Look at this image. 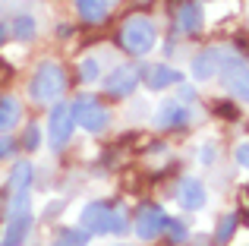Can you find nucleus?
<instances>
[{"label": "nucleus", "mask_w": 249, "mask_h": 246, "mask_svg": "<svg viewBox=\"0 0 249 246\" xmlns=\"http://www.w3.org/2000/svg\"><path fill=\"white\" fill-rule=\"evenodd\" d=\"M67 70L60 67L57 60H41L35 67V73H32L29 79V98L35 101V105H54V101L63 98V92H67Z\"/></svg>", "instance_id": "1"}, {"label": "nucleus", "mask_w": 249, "mask_h": 246, "mask_svg": "<svg viewBox=\"0 0 249 246\" xmlns=\"http://www.w3.org/2000/svg\"><path fill=\"white\" fill-rule=\"evenodd\" d=\"M158 41V29L148 16H129L120 29V48L129 57H145Z\"/></svg>", "instance_id": "2"}, {"label": "nucleus", "mask_w": 249, "mask_h": 246, "mask_svg": "<svg viewBox=\"0 0 249 246\" xmlns=\"http://www.w3.org/2000/svg\"><path fill=\"white\" fill-rule=\"evenodd\" d=\"M29 230H32V199H29V193H13L10 224H6V234L0 240V246H22Z\"/></svg>", "instance_id": "3"}, {"label": "nucleus", "mask_w": 249, "mask_h": 246, "mask_svg": "<svg viewBox=\"0 0 249 246\" xmlns=\"http://www.w3.org/2000/svg\"><path fill=\"white\" fill-rule=\"evenodd\" d=\"M70 114H73V123L82 126L85 133H104L107 123H110V111L95 95H79V98L70 105Z\"/></svg>", "instance_id": "4"}, {"label": "nucleus", "mask_w": 249, "mask_h": 246, "mask_svg": "<svg viewBox=\"0 0 249 246\" xmlns=\"http://www.w3.org/2000/svg\"><path fill=\"white\" fill-rule=\"evenodd\" d=\"M221 82L227 86V92L237 101H246V60L237 54V51H224V60L218 67Z\"/></svg>", "instance_id": "5"}, {"label": "nucleus", "mask_w": 249, "mask_h": 246, "mask_svg": "<svg viewBox=\"0 0 249 246\" xmlns=\"http://www.w3.org/2000/svg\"><path fill=\"white\" fill-rule=\"evenodd\" d=\"M76 123H73V114H70V105L67 101H54L51 107V117H48V136H51V152H63V145L70 142Z\"/></svg>", "instance_id": "6"}, {"label": "nucleus", "mask_w": 249, "mask_h": 246, "mask_svg": "<svg viewBox=\"0 0 249 246\" xmlns=\"http://www.w3.org/2000/svg\"><path fill=\"white\" fill-rule=\"evenodd\" d=\"M164 224H167V211L161 209V205H155V202H145L139 211H136L133 230H136L139 240H155V237L164 234Z\"/></svg>", "instance_id": "7"}, {"label": "nucleus", "mask_w": 249, "mask_h": 246, "mask_svg": "<svg viewBox=\"0 0 249 246\" xmlns=\"http://www.w3.org/2000/svg\"><path fill=\"white\" fill-rule=\"evenodd\" d=\"M110 218H114V205L107 202H89L82 209V230L85 234H110Z\"/></svg>", "instance_id": "8"}, {"label": "nucleus", "mask_w": 249, "mask_h": 246, "mask_svg": "<svg viewBox=\"0 0 249 246\" xmlns=\"http://www.w3.org/2000/svg\"><path fill=\"white\" fill-rule=\"evenodd\" d=\"M139 86V70L136 67H117L114 73L104 79V92L114 95V98H129Z\"/></svg>", "instance_id": "9"}, {"label": "nucleus", "mask_w": 249, "mask_h": 246, "mask_svg": "<svg viewBox=\"0 0 249 246\" xmlns=\"http://www.w3.org/2000/svg\"><path fill=\"white\" fill-rule=\"evenodd\" d=\"M189 120H193V114H189V107L183 101L167 98L158 107V126L161 129H183V126H189Z\"/></svg>", "instance_id": "10"}, {"label": "nucleus", "mask_w": 249, "mask_h": 246, "mask_svg": "<svg viewBox=\"0 0 249 246\" xmlns=\"http://www.w3.org/2000/svg\"><path fill=\"white\" fill-rule=\"evenodd\" d=\"M205 186H202V180L196 177H183L180 183H177V202L183 205L186 211H199L202 205H205Z\"/></svg>", "instance_id": "11"}, {"label": "nucleus", "mask_w": 249, "mask_h": 246, "mask_svg": "<svg viewBox=\"0 0 249 246\" xmlns=\"http://www.w3.org/2000/svg\"><path fill=\"white\" fill-rule=\"evenodd\" d=\"M142 79H145V86L152 88V92H164L170 86H180L183 73L174 70V67H167V63H155V67H148L145 73H142Z\"/></svg>", "instance_id": "12"}, {"label": "nucleus", "mask_w": 249, "mask_h": 246, "mask_svg": "<svg viewBox=\"0 0 249 246\" xmlns=\"http://www.w3.org/2000/svg\"><path fill=\"white\" fill-rule=\"evenodd\" d=\"M224 51L227 48H205L199 57L193 60V67H189V73L196 76L199 82H205V79H212L214 73H218V67H221V60H224Z\"/></svg>", "instance_id": "13"}, {"label": "nucleus", "mask_w": 249, "mask_h": 246, "mask_svg": "<svg viewBox=\"0 0 249 246\" xmlns=\"http://www.w3.org/2000/svg\"><path fill=\"white\" fill-rule=\"evenodd\" d=\"M19 120H22V105H19V98L0 95V136L13 133V129L19 126Z\"/></svg>", "instance_id": "14"}, {"label": "nucleus", "mask_w": 249, "mask_h": 246, "mask_svg": "<svg viewBox=\"0 0 249 246\" xmlns=\"http://www.w3.org/2000/svg\"><path fill=\"white\" fill-rule=\"evenodd\" d=\"M107 10H110V0H76V13L89 25H101L107 19Z\"/></svg>", "instance_id": "15"}, {"label": "nucleus", "mask_w": 249, "mask_h": 246, "mask_svg": "<svg viewBox=\"0 0 249 246\" xmlns=\"http://www.w3.org/2000/svg\"><path fill=\"white\" fill-rule=\"evenodd\" d=\"M177 22H180V32L183 35H199L202 32V6L199 3H180L177 10Z\"/></svg>", "instance_id": "16"}, {"label": "nucleus", "mask_w": 249, "mask_h": 246, "mask_svg": "<svg viewBox=\"0 0 249 246\" xmlns=\"http://www.w3.org/2000/svg\"><path fill=\"white\" fill-rule=\"evenodd\" d=\"M32 180H35V167L32 161H16L10 174V193H29Z\"/></svg>", "instance_id": "17"}, {"label": "nucleus", "mask_w": 249, "mask_h": 246, "mask_svg": "<svg viewBox=\"0 0 249 246\" xmlns=\"http://www.w3.org/2000/svg\"><path fill=\"white\" fill-rule=\"evenodd\" d=\"M6 29H10V35L16 38V41H32V38H35L38 22L32 16H19V19H13V25H6Z\"/></svg>", "instance_id": "18"}, {"label": "nucleus", "mask_w": 249, "mask_h": 246, "mask_svg": "<svg viewBox=\"0 0 249 246\" xmlns=\"http://www.w3.org/2000/svg\"><path fill=\"white\" fill-rule=\"evenodd\" d=\"M237 221L240 218L237 215H224L221 218V224H218V230H214V243H231V237H233V230H237Z\"/></svg>", "instance_id": "19"}, {"label": "nucleus", "mask_w": 249, "mask_h": 246, "mask_svg": "<svg viewBox=\"0 0 249 246\" xmlns=\"http://www.w3.org/2000/svg\"><path fill=\"white\" fill-rule=\"evenodd\" d=\"M91 240V234H85V230H63L60 234V240H57V246H85Z\"/></svg>", "instance_id": "20"}, {"label": "nucleus", "mask_w": 249, "mask_h": 246, "mask_svg": "<svg viewBox=\"0 0 249 246\" xmlns=\"http://www.w3.org/2000/svg\"><path fill=\"white\" fill-rule=\"evenodd\" d=\"M98 76H101V67H98L95 57H85V60L79 63V79L82 82H95Z\"/></svg>", "instance_id": "21"}, {"label": "nucleus", "mask_w": 249, "mask_h": 246, "mask_svg": "<svg viewBox=\"0 0 249 246\" xmlns=\"http://www.w3.org/2000/svg\"><path fill=\"white\" fill-rule=\"evenodd\" d=\"M164 234H167L174 243H183V240H186V234H189V230H186V224H183V221H170V218H167V224H164Z\"/></svg>", "instance_id": "22"}, {"label": "nucleus", "mask_w": 249, "mask_h": 246, "mask_svg": "<svg viewBox=\"0 0 249 246\" xmlns=\"http://www.w3.org/2000/svg\"><path fill=\"white\" fill-rule=\"evenodd\" d=\"M41 145V129L32 123V126H25V136H22V148L25 152H35V148Z\"/></svg>", "instance_id": "23"}, {"label": "nucleus", "mask_w": 249, "mask_h": 246, "mask_svg": "<svg viewBox=\"0 0 249 246\" xmlns=\"http://www.w3.org/2000/svg\"><path fill=\"white\" fill-rule=\"evenodd\" d=\"M13 152H16V142L10 136H0V158H10Z\"/></svg>", "instance_id": "24"}, {"label": "nucleus", "mask_w": 249, "mask_h": 246, "mask_svg": "<svg viewBox=\"0 0 249 246\" xmlns=\"http://www.w3.org/2000/svg\"><path fill=\"white\" fill-rule=\"evenodd\" d=\"M246 148H249L246 142H240V145H237V152H233V161H237L240 167H246V164H249V155H246Z\"/></svg>", "instance_id": "25"}, {"label": "nucleus", "mask_w": 249, "mask_h": 246, "mask_svg": "<svg viewBox=\"0 0 249 246\" xmlns=\"http://www.w3.org/2000/svg\"><path fill=\"white\" fill-rule=\"evenodd\" d=\"M193 98H196V88H193V86H183V95H180V101H183V105H189Z\"/></svg>", "instance_id": "26"}, {"label": "nucleus", "mask_w": 249, "mask_h": 246, "mask_svg": "<svg viewBox=\"0 0 249 246\" xmlns=\"http://www.w3.org/2000/svg\"><path fill=\"white\" fill-rule=\"evenodd\" d=\"M6 38H10V29H6V22H0V48H3Z\"/></svg>", "instance_id": "27"}, {"label": "nucleus", "mask_w": 249, "mask_h": 246, "mask_svg": "<svg viewBox=\"0 0 249 246\" xmlns=\"http://www.w3.org/2000/svg\"><path fill=\"white\" fill-rule=\"evenodd\" d=\"M117 246H126V243H117Z\"/></svg>", "instance_id": "28"}]
</instances>
